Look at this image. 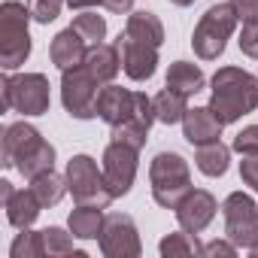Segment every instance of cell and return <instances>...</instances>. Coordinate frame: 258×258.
Listing matches in <instances>:
<instances>
[{
    "label": "cell",
    "instance_id": "obj_1",
    "mask_svg": "<svg viewBox=\"0 0 258 258\" xmlns=\"http://www.w3.org/2000/svg\"><path fill=\"white\" fill-rule=\"evenodd\" d=\"M210 109L222 124L240 121L258 109V79L240 67H219L210 79Z\"/></svg>",
    "mask_w": 258,
    "mask_h": 258
},
{
    "label": "cell",
    "instance_id": "obj_2",
    "mask_svg": "<svg viewBox=\"0 0 258 258\" xmlns=\"http://www.w3.org/2000/svg\"><path fill=\"white\" fill-rule=\"evenodd\" d=\"M31 7L19 4V0L0 4V64L7 73L19 70L31 55Z\"/></svg>",
    "mask_w": 258,
    "mask_h": 258
},
{
    "label": "cell",
    "instance_id": "obj_3",
    "mask_svg": "<svg viewBox=\"0 0 258 258\" xmlns=\"http://www.w3.org/2000/svg\"><path fill=\"white\" fill-rule=\"evenodd\" d=\"M152 198L164 210H176L179 201L191 191V170L179 152H158L149 164Z\"/></svg>",
    "mask_w": 258,
    "mask_h": 258
},
{
    "label": "cell",
    "instance_id": "obj_4",
    "mask_svg": "<svg viewBox=\"0 0 258 258\" xmlns=\"http://www.w3.org/2000/svg\"><path fill=\"white\" fill-rule=\"evenodd\" d=\"M237 22H240V16H237V10L231 4H213L201 16V22L195 25V34H191L195 55L201 61H216L225 52L231 34L237 31Z\"/></svg>",
    "mask_w": 258,
    "mask_h": 258
},
{
    "label": "cell",
    "instance_id": "obj_5",
    "mask_svg": "<svg viewBox=\"0 0 258 258\" xmlns=\"http://www.w3.org/2000/svg\"><path fill=\"white\" fill-rule=\"evenodd\" d=\"M4 109H16L22 115H46L52 94H49V79L43 73H7L4 82Z\"/></svg>",
    "mask_w": 258,
    "mask_h": 258
},
{
    "label": "cell",
    "instance_id": "obj_6",
    "mask_svg": "<svg viewBox=\"0 0 258 258\" xmlns=\"http://www.w3.org/2000/svg\"><path fill=\"white\" fill-rule=\"evenodd\" d=\"M67 185L76 204H91V207H109L115 198L106 185L103 167H97V161L91 155H73L67 161Z\"/></svg>",
    "mask_w": 258,
    "mask_h": 258
},
{
    "label": "cell",
    "instance_id": "obj_7",
    "mask_svg": "<svg viewBox=\"0 0 258 258\" xmlns=\"http://www.w3.org/2000/svg\"><path fill=\"white\" fill-rule=\"evenodd\" d=\"M103 82L85 67L76 64L70 70H61V103L73 118H94L97 115V97Z\"/></svg>",
    "mask_w": 258,
    "mask_h": 258
},
{
    "label": "cell",
    "instance_id": "obj_8",
    "mask_svg": "<svg viewBox=\"0 0 258 258\" xmlns=\"http://www.w3.org/2000/svg\"><path fill=\"white\" fill-rule=\"evenodd\" d=\"M222 216H225V237L237 243L240 249H252L258 243V207L249 195L231 191L222 201Z\"/></svg>",
    "mask_w": 258,
    "mask_h": 258
},
{
    "label": "cell",
    "instance_id": "obj_9",
    "mask_svg": "<svg viewBox=\"0 0 258 258\" xmlns=\"http://www.w3.org/2000/svg\"><path fill=\"white\" fill-rule=\"evenodd\" d=\"M97 240H100V252L106 258H140V252H143L140 231L127 213H109L103 219V231Z\"/></svg>",
    "mask_w": 258,
    "mask_h": 258
},
{
    "label": "cell",
    "instance_id": "obj_10",
    "mask_svg": "<svg viewBox=\"0 0 258 258\" xmlns=\"http://www.w3.org/2000/svg\"><path fill=\"white\" fill-rule=\"evenodd\" d=\"M137 161H140V149L109 140V146L103 149V176H106L112 198H124L131 191V185L137 179Z\"/></svg>",
    "mask_w": 258,
    "mask_h": 258
},
{
    "label": "cell",
    "instance_id": "obj_11",
    "mask_svg": "<svg viewBox=\"0 0 258 258\" xmlns=\"http://www.w3.org/2000/svg\"><path fill=\"white\" fill-rule=\"evenodd\" d=\"M115 46H118L121 70H124L127 79L146 82V79L155 76V70H158V49H155V46H146V43H140V40H131L124 31L118 34Z\"/></svg>",
    "mask_w": 258,
    "mask_h": 258
},
{
    "label": "cell",
    "instance_id": "obj_12",
    "mask_svg": "<svg viewBox=\"0 0 258 258\" xmlns=\"http://www.w3.org/2000/svg\"><path fill=\"white\" fill-rule=\"evenodd\" d=\"M216 210H219V204H216V198H213L207 188H191V191L179 201V207H176L173 213H176V222H179L182 231L201 234V231L216 219Z\"/></svg>",
    "mask_w": 258,
    "mask_h": 258
},
{
    "label": "cell",
    "instance_id": "obj_13",
    "mask_svg": "<svg viewBox=\"0 0 258 258\" xmlns=\"http://www.w3.org/2000/svg\"><path fill=\"white\" fill-rule=\"evenodd\" d=\"M222 118L210 109V106H188L185 118H182V137L191 146H204V143H216L222 140Z\"/></svg>",
    "mask_w": 258,
    "mask_h": 258
},
{
    "label": "cell",
    "instance_id": "obj_14",
    "mask_svg": "<svg viewBox=\"0 0 258 258\" xmlns=\"http://www.w3.org/2000/svg\"><path fill=\"white\" fill-rule=\"evenodd\" d=\"M37 140H43V134L37 131L34 124H28V121H13V124H7L4 127V167H16V161L37 143Z\"/></svg>",
    "mask_w": 258,
    "mask_h": 258
},
{
    "label": "cell",
    "instance_id": "obj_15",
    "mask_svg": "<svg viewBox=\"0 0 258 258\" xmlns=\"http://www.w3.org/2000/svg\"><path fill=\"white\" fill-rule=\"evenodd\" d=\"M85 55H88V43H85L73 28L55 34V40L49 43V58H52V64H55L58 70H70V67L82 64Z\"/></svg>",
    "mask_w": 258,
    "mask_h": 258
},
{
    "label": "cell",
    "instance_id": "obj_16",
    "mask_svg": "<svg viewBox=\"0 0 258 258\" xmlns=\"http://www.w3.org/2000/svg\"><path fill=\"white\" fill-rule=\"evenodd\" d=\"M4 210H7V222L22 231V228H31V225L37 222L43 204L37 201V195H34L31 185H28V188H13V191L4 198Z\"/></svg>",
    "mask_w": 258,
    "mask_h": 258
},
{
    "label": "cell",
    "instance_id": "obj_17",
    "mask_svg": "<svg viewBox=\"0 0 258 258\" xmlns=\"http://www.w3.org/2000/svg\"><path fill=\"white\" fill-rule=\"evenodd\" d=\"M103 85L112 82L121 70V55H118V46L115 43H97V46H88V55L82 61Z\"/></svg>",
    "mask_w": 258,
    "mask_h": 258
},
{
    "label": "cell",
    "instance_id": "obj_18",
    "mask_svg": "<svg viewBox=\"0 0 258 258\" xmlns=\"http://www.w3.org/2000/svg\"><path fill=\"white\" fill-rule=\"evenodd\" d=\"M124 34L131 37V40L146 43V46H155V49H161V43H164V25H161V19L155 13H146V10L127 16Z\"/></svg>",
    "mask_w": 258,
    "mask_h": 258
},
{
    "label": "cell",
    "instance_id": "obj_19",
    "mask_svg": "<svg viewBox=\"0 0 258 258\" xmlns=\"http://www.w3.org/2000/svg\"><path fill=\"white\" fill-rule=\"evenodd\" d=\"M164 82H167V88H173V91L191 97V94L204 91L207 76H204V70H201L198 64H191V61H173V64L167 67V79H164Z\"/></svg>",
    "mask_w": 258,
    "mask_h": 258
},
{
    "label": "cell",
    "instance_id": "obj_20",
    "mask_svg": "<svg viewBox=\"0 0 258 258\" xmlns=\"http://www.w3.org/2000/svg\"><path fill=\"white\" fill-rule=\"evenodd\" d=\"M16 170L25 176V179H34L40 173H49L55 170V146L49 140H37L19 161H16Z\"/></svg>",
    "mask_w": 258,
    "mask_h": 258
},
{
    "label": "cell",
    "instance_id": "obj_21",
    "mask_svg": "<svg viewBox=\"0 0 258 258\" xmlns=\"http://www.w3.org/2000/svg\"><path fill=\"white\" fill-rule=\"evenodd\" d=\"M103 207H91V204H79L76 210H70L67 216V225H70V234L79 237V240H94L100 237L103 231Z\"/></svg>",
    "mask_w": 258,
    "mask_h": 258
},
{
    "label": "cell",
    "instance_id": "obj_22",
    "mask_svg": "<svg viewBox=\"0 0 258 258\" xmlns=\"http://www.w3.org/2000/svg\"><path fill=\"white\" fill-rule=\"evenodd\" d=\"M195 164H198V170H201L204 176H210V179L225 176V173H228V164H231V146H225L222 140L204 143V146H198V152H195Z\"/></svg>",
    "mask_w": 258,
    "mask_h": 258
},
{
    "label": "cell",
    "instance_id": "obj_23",
    "mask_svg": "<svg viewBox=\"0 0 258 258\" xmlns=\"http://www.w3.org/2000/svg\"><path fill=\"white\" fill-rule=\"evenodd\" d=\"M152 103H155V118L161 124H179L185 118V112H188V97L179 94V91H173V88L158 91L152 97Z\"/></svg>",
    "mask_w": 258,
    "mask_h": 258
},
{
    "label": "cell",
    "instance_id": "obj_24",
    "mask_svg": "<svg viewBox=\"0 0 258 258\" xmlns=\"http://www.w3.org/2000/svg\"><path fill=\"white\" fill-rule=\"evenodd\" d=\"M31 191L37 195V201L46 210V207L61 204V198L70 191V185H67V176H58L55 170H49V173H40V176L31 179Z\"/></svg>",
    "mask_w": 258,
    "mask_h": 258
},
{
    "label": "cell",
    "instance_id": "obj_25",
    "mask_svg": "<svg viewBox=\"0 0 258 258\" xmlns=\"http://www.w3.org/2000/svg\"><path fill=\"white\" fill-rule=\"evenodd\" d=\"M158 252H161L164 258H185V255H201V246H198L195 234H188V231H173V234L161 237Z\"/></svg>",
    "mask_w": 258,
    "mask_h": 258
},
{
    "label": "cell",
    "instance_id": "obj_26",
    "mask_svg": "<svg viewBox=\"0 0 258 258\" xmlns=\"http://www.w3.org/2000/svg\"><path fill=\"white\" fill-rule=\"evenodd\" d=\"M10 255L13 258H43L49 255L46 252V237L43 231H31V228H22V234L13 240L10 246Z\"/></svg>",
    "mask_w": 258,
    "mask_h": 258
},
{
    "label": "cell",
    "instance_id": "obj_27",
    "mask_svg": "<svg viewBox=\"0 0 258 258\" xmlns=\"http://www.w3.org/2000/svg\"><path fill=\"white\" fill-rule=\"evenodd\" d=\"M43 237H46V252H49V258H61V255L85 258V252H82V249H73V237H70L64 228H58V225L43 228Z\"/></svg>",
    "mask_w": 258,
    "mask_h": 258
},
{
    "label": "cell",
    "instance_id": "obj_28",
    "mask_svg": "<svg viewBox=\"0 0 258 258\" xmlns=\"http://www.w3.org/2000/svg\"><path fill=\"white\" fill-rule=\"evenodd\" d=\"M70 28H73L88 46H97V43L106 37V22H103V16H97V13H79Z\"/></svg>",
    "mask_w": 258,
    "mask_h": 258
},
{
    "label": "cell",
    "instance_id": "obj_29",
    "mask_svg": "<svg viewBox=\"0 0 258 258\" xmlns=\"http://www.w3.org/2000/svg\"><path fill=\"white\" fill-rule=\"evenodd\" d=\"M112 140L127 143V146H134V149H143L146 140H149V127H143V124H137V121L115 124V127H112Z\"/></svg>",
    "mask_w": 258,
    "mask_h": 258
},
{
    "label": "cell",
    "instance_id": "obj_30",
    "mask_svg": "<svg viewBox=\"0 0 258 258\" xmlns=\"http://www.w3.org/2000/svg\"><path fill=\"white\" fill-rule=\"evenodd\" d=\"M67 4V0H31V16H34V22H40V25H49V22H55L58 16H61V7Z\"/></svg>",
    "mask_w": 258,
    "mask_h": 258
},
{
    "label": "cell",
    "instance_id": "obj_31",
    "mask_svg": "<svg viewBox=\"0 0 258 258\" xmlns=\"http://www.w3.org/2000/svg\"><path fill=\"white\" fill-rule=\"evenodd\" d=\"M231 149H234L237 155H258V124L243 127V131L234 137Z\"/></svg>",
    "mask_w": 258,
    "mask_h": 258
},
{
    "label": "cell",
    "instance_id": "obj_32",
    "mask_svg": "<svg viewBox=\"0 0 258 258\" xmlns=\"http://www.w3.org/2000/svg\"><path fill=\"white\" fill-rule=\"evenodd\" d=\"M240 52L246 58H255L258 61V19L255 22H243V31H240Z\"/></svg>",
    "mask_w": 258,
    "mask_h": 258
},
{
    "label": "cell",
    "instance_id": "obj_33",
    "mask_svg": "<svg viewBox=\"0 0 258 258\" xmlns=\"http://www.w3.org/2000/svg\"><path fill=\"white\" fill-rule=\"evenodd\" d=\"M237 243H231V240H213V243H207V246H201V255L204 258H219V255H225V258H234L237 255Z\"/></svg>",
    "mask_w": 258,
    "mask_h": 258
},
{
    "label": "cell",
    "instance_id": "obj_34",
    "mask_svg": "<svg viewBox=\"0 0 258 258\" xmlns=\"http://www.w3.org/2000/svg\"><path fill=\"white\" fill-rule=\"evenodd\" d=\"M240 179L252 191H258V155H243V161H240Z\"/></svg>",
    "mask_w": 258,
    "mask_h": 258
},
{
    "label": "cell",
    "instance_id": "obj_35",
    "mask_svg": "<svg viewBox=\"0 0 258 258\" xmlns=\"http://www.w3.org/2000/svg\"><path fill=\"white\" fill-rule=\"evenodd\" d=\"M228 4L237 10L240 22H255L258 19V0H228Z\"/></svg>",
    "mask_w": 258,
    "mask_h": 258
},
{
    "label": "cell",
    "instance_id": "obj_36",
    "mask_svg": "<svg viewBox=\"0 0 258 258\" xmlns=\"http://www.w3.org/2000/svg\"><path fill=\"white\" fill-rule=\"evenodd\" d=\"M100 4H103L109 13H131L134 0H100Z\"/></svg>",
    "mask_w": 258,
    "mask_h": 258
},
{
    "label": "cell",
    "instance_id": "obj_37",
    "mask_svg": "<svg viewBox=\"0 0 258 258\" xmlns=\"http://www.w3.org/2000/svg\"><path fill=\"white\" fill-rule=\"evenodd\" d=\"M94 4H100V0H67V7H73V10H88Z\"/></svg>",
    "mask_w": 258,
    "mask_h": 258
},
{
    "label": "cell",
    "instance_id": "obj_38",
    "mask_svg": "<svg viewBox=\"0 0 258 258\" xmlns=\"http://www.w3.org/2000/svg\"><path fill=\"white\" fill-rule=\"evenodd\" d=\"M170 4H173V7H191L195 0H170Z\"/></svg>",
    "mask_w": 258,
    "mask_h": 258
},
{
    "label": "cell",
    "instance_id": "obj_39",
    "mask_svg": "<svg viewBox=\"0 0 258 258\" xmlns=\"http://www.w3.org/2000/svg\"><path fill=\"white\" fill-rule=\"evenodd\" d=\"M249 252H252V255H255V258H258V243H255V246H252V249H249Z\"/></svg>",
    "mask_w": 258,
    "mask_h": 258
}]
</instances>
